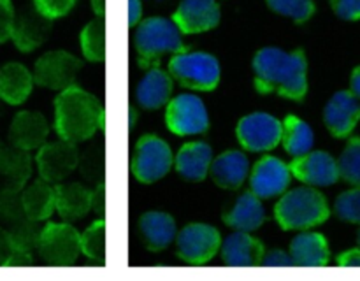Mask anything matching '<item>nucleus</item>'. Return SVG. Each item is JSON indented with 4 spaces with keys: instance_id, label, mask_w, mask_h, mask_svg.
Masks as SVG:
<instances>
[{
    "instance_id": "f257e3e1",
    "label": "nucleus",
    "mask_w": 360,
    "mask_h": 281,
    "mask_svg": "<svg viewBox=\"0 0 360 281\" xmlns=\"http://www.w3.org/2000/svg\"><path fill=\"white\" fill-rule=\"evenodd\" d=\"M253 70L260 93H278L292 100H302L308 93V60L302 49H260L253 58Z\"/></svg>"
},
{
    "instance_id": "f03ea898",
    "label": "nucleus",
    "mask_w": 360,
    "mask_h": 281,
    "mask_svg": "<svg viewBox=\"0 0 360 281\" xmlns=\"http://www.w3.org/2000/svg\"><path fill=\"white\" fill-rule=\"evenodd\" d=\"M102 126L104 109L94 95L76 84L60 91L55 98V129L60 139L81 143L90 139Z\"/></svg>"
},
{
    "instance_id": "7ed1b4c3",
    "label": "nucleus",
    "mask_w": 360,
    "mask_h": 281,
    "mask_svg": "<svg viewBox=\"0 0 360 281\" xmlns=\"http://www.w3.org/2000/svg\"><path fill=\"white\" fill-rule=\"evenodd\" d=\"M327 199L315 188L301 186L285 193L274 207V216L285 230H302L323 223L329 218Z\"/></svg>"
},
{
    "instance_id": "20e7f679",
    "label": "nucleus",
    "mask_w": 360,
    "mask_h": 281,
    "mask_svg": "<svg viewBox=\"0 0 360 281\" xmlns=\"http://www.w3.org/2000/svg\"><path fill=\"white\" fill-rule=\"evenodd\" d=\"M136 48L139 65L144 69L157 65L162 56L186 51L179 28L174 21L165 18H148L137 27Z\"/></svg>"
},
{
    "instance_id": "39448f33",
    "label": "nucleus",
    "mask_w": 360,
    "mask_h": 281,
    "mask_svg": "<svg viewBox=\"0 0 360 281\" xmlns=\"http://www.w3.org/2000/svg\"><path fill=\"white\" fill-rule=\"evenodd\" d=\"M169 70L176 81L192 90L211 91L220 81V63L210 53H176L169 62Z\"/></svg>"
},
{
    "instance_id": "423d86ee",
    "label": "nucleus",
    "mask_w": 360,
    "mask_h": 281,
    "mask_svg": "<svg viewBox=\"0 0 360 281\" xmlns=\"http://www.w3.org/2000/svg\"><path fill=\"white\" fill-rule=\"evenodd\" d=\"M172 151L171 148L165 144L157 136H144L141 137L137 143L136 155L132 158V174L139 179L141 183L158 181L164 178L172 167Z\"/></svg>"
},
{
    "instance_id": "0eeeda50",
    "label": "nucleus",
    "mask_w": 360,
    "mask_h": 281,
    "mask_svg": "<svg viewBox=\"0 0 360 281\" xmlns=\"http://www.w3.org/2000/svg\"><path fill=\"white\" fill-rule=\"evenodd\" d=\"M37 246L51 266H70L81 253V235L69 223H48L39 234Z\"/></svg>"
},
{
    "instance_id": "6e6552de",
    "label": "nucleus",
    "mask_w": 360,
    "mask_h": 281,
    "mask_svg": "<svg viewBox=\"0 0 360 281\" xmlns=\"http://www.w3.org/2000/svg\"><path fill=\"white\" fill-rule=\"evenodd\" d=\"M165 122L171 132L178 136H193L204 133L210 129V118L204 102L199 97L190 93L178 95L169 100Z\"/></svg>"
},
{
    "instance_id": "1a4fd4ad",
    "label": "nucleus",
    "mask_w": 360,
    "mask_h": 281,
    "mask_svg": "<svg viewBox=\"0 0 360 281\" xmlns=\"http://www.w3.org/2000/svg\"><path fill=\"white\" fill-rule=\"evenodd\" d=\"M83 63L67 51H49L35 62L34 83L49 90H65L74 84Z\"/></svg>"
},
{
    "instance_id": "9d476101",
    "label": "nucleus",
    "mask_w": 360,
    "mask_h": 281,
    "mask_svg": "<svg viewBox=\"0 0 360 281\" xmlns=\"http://www.w3.org/2000/svg\"><path fill=\"white\" fill-rule=\"evenodd\" d=\"M178 255L188 263H206L221 246L220 232L206 223H190L178 235Z\"/></svg>"
},
{
    "instance_id": "9b49d317",
    "label": "nucleus",
    "mask_w": 360,
    "mask_h": 281,
    "mask_svg": "<svg viewBox=\"0 0 360 281\" xmlns=\"http://www.w3.org/2000/svg\"><path fill=\"white\" fill-rule=\"evenodd\" d=\"M281 122L267 112H253L238 123V139L248 151H269L281 143Z\"/></svg>"
},
{
    "instance_id": "f8f14e48",
    "label": "nucleus",
    "mask_w": 360,
    "mask_h": 281,
    "mask_svg": "<svg viewBox=\"0 0 360 281\" xmlns=\"http://www.w3.org/2000/svg\"><path fill=\"white\" fill-rule=\"evenodd\" d=\"M39 174L48 183H60L77 167L79 153L74 143L58 140V143L42 144L35 157Z\"/></svg>"
},
{
    "instance_id": "ddd939ff",
    "label": "nucleus",
    "mask_w": 360,
    "mask_h": 281,
    "mask_svg": "<svg viewBox=\"0 0 360 281\" xmlns=\"http://www.w3.org/2000/svg\"><path fill=\"white\" fill-rule=\"evenodd\" d=\"M288 169L299 181L311 186H330L340 179L338 160L327 151H308L294 157Z\"/></svg>"
},
{
    "instance_id": "4468645a",
    "label": "nucleus",
    "mask_w": 360,
    "mask_h": 281,
    "mask_svg": "<svg viewBox=\"0 0 360 281\" xmlns=\"http://www.w3.org/2000/svg\"><path fill=\"white\" fill-rule=\"evenodd\" d=\"M290 178L292 172L285 162L274 157H264L253 167L250 186L259 199H271L288 188Z\"/></svg>"
},
{
    "instance_id": "2eb2a0df",
    "label": "nucleus",
    "mask_w": 360,
    "mask_h": 281,
    "mask_svg": "<svg viewBox=\"0 0 360 281\" xmlns=\"http://www.w3.org/2000/svg\"><path fill=\"white\" fill-rule=\"evenodd\" d=\"M360 119V98L350 90L334 93L323 111V122L334 137H348Z\"/></svg>"
},
{
    "instance_id": "dca6fc26",
    "label": "nucleus",
    "mask_w": 360,
    "mask_h": 281,
    "mask_svg": "<svg viewBox=\"0 0 360 281\" xmlns=\"http://www.w3.org/2000/svg\"><path fill=\"white\" fill-rule=\"evenodd\" d=\"M172 21L181 34H199L211 30L220 21V7L217 0H181Z\"/></svg>"
},
{
    "instance_id": "f3484780",
    "label": "nucleus",
    "mask_w": 360,
    "mask_h": 281,
    "mask_svg": "<svg viewBox=\"0 0 360 281\" xmlns=\"http://www.w3.org/2000/svg\"><path fill=\"white\" fill-rule=\"evenodd\" d=\"M49 126L44 116L35 111H21L11 123L9 137L16 150H37L44 144Z\"/></svg>"
},
{
    "instance_id": "a211bd4d",
    "label": "nucleus",
    "mask_w": 360,
    "mask_h": 281,
    "mask_svg": "<svg viewBox=\"0 0 360 281\" xmlns=\"http://www.w3.org/2000/svg\"><path fill=\"white\" fill-rule=\"evenodd\" d=\"M266 248L259 239L246 232H236L229 235L221 244L224 262L231 267H257L262 263Z\"/></svg>"
},
{
    "instance_id": "6ab92c4d",
    "label": "nucleus",
    "mask_w": 360,
    "mask_h": 281,
    "mask_svg": "<svg viewBox=\"0 0 360 281\" xmlns=\"http://www.w3.org/2000/svg\"><path fill=\"white\" fill-rule=\"evenodd\" d=\"M49 28H51V20L37 13L34 7V9L25 11L18 20H14L11 39H13L20 51H34L35 48H39L44 42Z\"/></svg>"
},
{
    "instance_id": "aec40b11",
    "label": "nucleus",
    "mask_w": 360,
    "mask_h": 281,
    "mask_svg": "<svg viewBox=\"0 0 360 281\" xmlns=\"http://www.w3.org/2000/svg\"><path fill=\"white\" fill-rule=\"evenodd\" d=\"M94 207V192L79 183L55 186V209L67 221L83 218Z\"/></svg>"
},
{
    "instance_id": "412c9836",
    "label": "nucleus",
    "mask_w": 360,
    "mask_h": 281,
    "mask_svg": "<svg viewBox=\"0 0 360 281\" xmlns=\"http://www.w3.org/2000/svg\"><path fill=\"white\" fill-rule=\"evenodd\" d=\"M210 172L218 186L236 190L245 183L250 172V162L241 151H225L211 162Z\"/></svg>"
},
{
    "instance_id": "4be33fe9",
    "label": "nucleus",
    "mask_w": 360,
    "mask_h": 281,
    "mask_svg": "<svg viewBox=\"0 0 360 281\" xmlns=\"http://www.w3.org/2000/svg\"><path fill=\"white\" fill-rule=\"evenodd\" d=\"M213 162V150L207 143H188L176 155V171L190 181H202Z\"/></svg>"
},
{
    "instance_id": "5701e85b",
    "label": "nucleus",
    "mask_w": 360,
    "mask_h": 281,
    "mask_svg": "<svg viewBox=\"0 0 360 281\" xmlns=\"http://www.w3.org/2000/svg\"><path fill=\"white\" fill-rule=\"evenodd\" d=\"M290 256L294 260V266L299 267L327 266L330 259L327 239L315 232L299 234L290 244Z\"/></svg>"
},
{
    "instance_id": "b1692460",
    "label": "nucleus",
    "mask_w": 360,
    "mask_h": 281,
    "mask_svg": "<svg viewBox=\"0 0 360 281\" xmlns=\"http://www.w3.org/2000/svg\"><path fill=\"white\" fill-rule=\"evenodd\" d=\"M139 230L146 248L151 251H160L176 237L174 218L160 211H150L141 216Z\"/></svg>"
},
{
    "instance_id": "393cba45",
    "label": "nucleus",
    "mask_w": 360,
    "mask_h": 281,
    "mask_svg": "<svg viewBox=\"0 0 360 281\" xmlns=\"http://www.w3.org/2000/svg\"><path fill=\"white\" fill-rule=\"evenodd\" d=\"M34 86V76L21 63H7L0 69V98L11 105L23 104Z\"/></svg>"
},
{
    "instance_id": "a878e982",
    "label": "nucleus",
    "mask_w": 360,
    "mask_h": 281,
    "mask_svg": "<svg viewBox=\"0 0 360 281\" xmlns=\"http://www.w3.org/2000/svg\"><path fill=\"white\" fill-rule=\"evenodd\" d=\"M172 93V79L167 72L150 67L137 86V100L144 109H158L165 105Z\"/></svg>"
},
{
    "instance_id": "bb28decb",
    "label": "nucleus",
    "mask_w": 360,
    "mask_h": 281,
    "mask_svg": "<svg viewBox=\"0 0 360 281\" xmlns=\"http://www.w3.org/2000/svg\"><path fill=\"white\" fill-rule=\"evenodd\" d=\"M225 225L241 232L257 230L266 221L262 202L253 192H246L239 197L236 206L224 214Z\"/></svg>"
},
{
    "instance_id": "cd10ccee",
    "label": "nucleus",
    "mask_w": 360,
    "mask_h": 281,
    "mask_svg": "<svg viewBox=\"0 0 360 281\" xmlns=\"http://www.w3.org/2000/svg\"><path fill=\"white\" fill-rule=\"evenodd\" d=\"M21 209L32 221L46 220L55 211V186L41 179L28 186L21 195Z\"/></svg>"
},
{
    "instance_id": "c85d7f7f",
    "label": "nucleus",
    "mask_w": 360,
    "mask_h": 281,
    "mask_svg": "<svg viewBox=\"0 0 360 281\" xmlns=\"http://www.w3.org/2000/svg\"><path fill=\"white\" fill-rule=\"evenodd\" d=\"M281 125H283V129H281V143H283L285 150L288 153L299 157V155L311 151L315 136H313V130L308 123L302 122L297 116H287Z\"/></svg>"
},
{
    "instance_id": "c756f323",
    "label": "nucleus",
    "mask_w": 360,
    "mask_h": 281,
    "mask_svg": "<svg viewBox=\"0 0 360 281\" xmlns=\"http://www.w3.org/2000/svg\"><path fill=\"white\" fill-rule=\"evenodd\" d=\"M81 49L90 62H104L105 58V25L104 18L90 21L81 32Z\"/></svg>"
},
{
    "instance_id": "7c9ffc66",
    "label": "nucleus",
    "mask_w": 360,
    "mask_h": 281,
    "mask_svg": "<svg viewBox=\"0 0 360 281\" xmlns=\"http://www.w3.org/2000/svg\"><path fill=\"white\" fill-rule=\"evenodd\" d=\"M0 172L6 176L13 188H20L30 176V158H28L27 151H4Z\"/></svg>"
},
{
    "instance_id": "2f4dec72",
    "label": "nucleus",
    "mask_w": 360,
    "mask_h": 281,
    "mask_svg": "<svg viewBox=\"0 0 360 281\" xmlns=\"http://www.w3.org/2000/svg\"><path fill=\"white\" fill-rule=\"evenodd\" d=\"M81 253L95 262H105V221H94L81 234Z\"/></svg>"
},
{
    "instance_id": "473e14b6",
    "label": "nucleus",
    "mask_w": 360,
    "mask_h": 281,
    "mask_svg": "<svg viewBox=\"0 0 360 281\" xmlns=\"http://www.w3.org/2000/svg\"><path fill=\"white\" fill-rule=\"evenodd\" d=\"M340 178L354 186H360V137H352L338 160Z\"/></svg>"
},
{
    "instance_id": "72a5a7b5",
    "label": "nucleus",
    "mask_w": 360,
    "mask_h": 281,
    "mask_svg": "<svg viewBox=\"0 0 360 281\" xmlns=\"http://www.w3.org/2000/svg\"><path fill=\"white\" fill-rule=\"evenodd\" d=\"M267 4L276 13L292 18L295 23H304L315 14L313 0H267Z\"/></svg>"
},
{
    "instance_id": "f704fd0d",
    "label": "nucleus",
    "mask_w": 360,
    "mask_h": 281,
    "mask_svg": "<svg viewBox=\"0 0 360 281\" xmlns=\"http://www.w3.org/2000/svg\"><path fill=\"white\" fill-rule=\"evenodd\" d=\"M334 211L341 220L360 225V186L341 193L334 204Z\"/></svg>"
},
{
    "instance_id": "c9c22d12",
    "label": "nucleus",
    "mask_w": 360,
    "mask_h": 281,
    "mask_svg": "<svg viewBox=\"0 0 360 281\" xmlns=\"http://www.w3.org/2000/svg\"><path fill=\"white\" fill-rule=\"evenodd\" d=\"M74 2L76 0H34V7L37 13L53 21L56 18L65 16L74 7Z\"/></svg>"
},
{
    "instance_id": "e433bc0d",
    "label": "nucleus",
    "mask_w": 360,
    "mask_h": 281,
    "mask_svg": "<svg viewBox=\"0 0 360 281\" xmlns=\"http://www.w3.org/2000/svg\"><path fill=\"white\" fill-rule=\"evenodd\" d=\"M14 7L11 0H0V44L11 39L14 28Z\"/></svg>"
},
{
    "instance_id": "4c0bfd02",
    "label": "nucleus",
    "mask_w": 360,
    "mask_h": 281,
    "mask_svg": "<svg viewBox=\"0 0 360 281\" xmlns=\"http://www.w3.org/2000/svg\"><path fill=\"white\" fill-rule=\"evenodd\" d=\"M330 6L341 20H360V0H330Z\"/></svg>"
},
{
    "instance_id": "58836bf2",
    "label": "nucleus",
    "mask_w": 360,
    "mask_h": 281,
    "mask_svg": "<svg viewBox=\"0 0 360 281\" xmlns=\"http://www.w3.org/2000/svg\"><path fill=\"white\" fill-rule=\"evenodd\" d=\"M14 248H16V239L13 234H9L7 230L0 228V266H6L9 263L11 256H13Z\"/></svg>"
},
{
    "instance_id": "ea45409f",
    "label": "nucleus",
    "mask_w": 360,
    "mask_h": 281,
    "mask_svg": "<svg viewBox=\"0 0 360 281\" xmlns=\"http://www.w3.org/2000/svg\"><path fill=\"white\" fill-rule=\"evenodd\" d=\"M260 266H267V267H292L294 266V260L288 253L281 251V249H274V251L267 253L264 255L262 263Z\"/></svg>"
},
{
    "instance_id": "a19ab883",
    "label": "nucleus",
    "mask_w": 360,
    "mask_h": 281,
    "mask_svg": "<svg viewBox=\"0 0 360 281\" xmlns=\"http://www.w3.org/2000/svg\"><path fill=\"white\" fill-rule=\"evenodd\" d=\"M338 263L341 267H360V248L348 249L338 256Z\"/></svg>"
},
{
    "instance_id": "79ce46f5",
    "label": "nucleus",
    "mask_w": 360,
    "mask_h": 281,
    "mask_svg": "<svg viewBox=\"0 0 360 281\" xmlns=\"http://www.w3.org/2000/svg\"><path fill=\"white\" fill-rule=\"evenodd\" d=\"M141 14H143V6H141V0H129V25L130 27H136L137 21L141 20Z\"/></svg>"
},
{
    "instance_id": "37998d69",
    "label": "nucleus",
    "mask_w": 360,
    "mask_h": 281,
    "mask_svg": "<svg viewBox=\"0 0 360 281\" xmlns=\"http://www.w3.org/2000/svg\"><path fill=\"white\" fill-rule=\"evenodd\" d=\"M350 91L355 95V97L360 98V67L352 72L350 77Z\"/></svg>"
},
{
    "instance_id": "c03bdc74",
    "label": "nucleus",
    "mask_w": 360,
    "mask_h": 281,
    "mask_svg": "<svg viewBox=\"0 0 360 281\" xmlns=\"http://www.w3.org/2000/svg\"><path fill=\"white\" fill-rule=\"evenodd\" d=\"M91 9L95 11L98 18H104L105 14V0H91Z\"/></svg>"
},
{
    "instance_id": "a18cd8bd",
    "label": "nucleus",
    "mask_w": 360,
    "mask_h": 281,
    "mask_svg": "<svg viewBox=\"0 0 360 281\" xmlns=\"http://www.w3.org/2000/svg\"><path fill=\"white\" fill-rule=\"evenodd\" d=\"M134 122H136V111L134 107H130V126H134Z\"/></svg>"
},
{
    "instance_id": "49530a36",
    "label": "nucleus",
    "mask_w": 360,
    "mask_h": 281,
    "mask_svg": "<svg viewBox=\"0 0 360 281\" xmlns=\"http://www.w3.org/2000/svg\"><path fill=\"white\" fill-rule=\"evenodd\" d=\"M359 246H360V230H359Z\"/></svg>"
}]
</instances>
